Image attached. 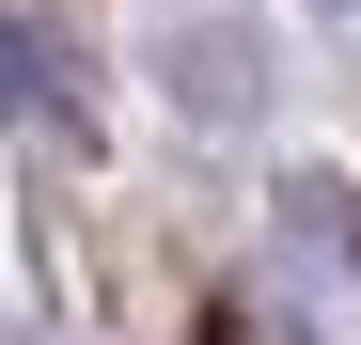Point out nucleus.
I'll list each match as a JSON object with an SVG mask.
<instances>
[{
	"instance_id": "2",
	"label": "nucleus",
	"mask_w": 361,
	"mask_h": 345,
	"mask_svg": "<svg viewBox=\"0 0 361 345\" xmlns=\"http://www.w3.org/2000/svg\"><path fill=\"white\" fill-rule=\"evenodd\" d=\"M345 16H361V0H345Z\"/></svg>"
},
{
	"instance_id": "1",
	"label": "nucleus",
	"mask_w": 361,
	"mask_h": 345,
	"mask_svg": "<svg viewBox=\"0 0 361 345\" xmlns=\"http://www.w3.org/2000/svg\"><path fill=\"white\" fill-rule=\"evenodd\" d=\"M0 110H16L32 142H94V79H79V47L32 32V16H0Z\"/></svg>"
}]
</instances>
